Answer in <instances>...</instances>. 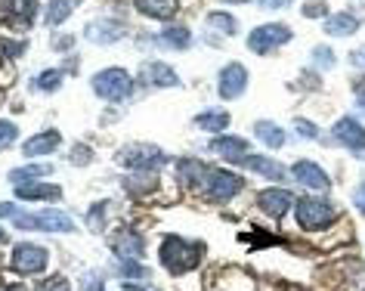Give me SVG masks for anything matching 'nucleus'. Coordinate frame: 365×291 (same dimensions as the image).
<instances>
[{
	"instance_id": "f257e3e1",
	"label": "nucleus",
	"mask_w": 365,
	"mask_h": 291,
	"mask_svg": "<svg viewBox=\"0 0 365 291\" xmlns=\"http://www.w3.org/2000/svg\"><path fill=\"white\" fill-rule=\"evenodd\" d=\"M161 263L168 267L173 276L177 272H186V270H195L198 267V260H202V254H205V245H198V242H186V239H180V235H168V239L161 242Z\"/></svg>"
},
{
	"instance_id": "f03ea898",
	"label": "nucleus",
	"mask_w": 365,
	"mask_h": 291,
	"mask_svg": "<svg viewBox=\"0 0 365 291\" xmlns=\"http://www.w3.org/2000/svg\"><path fill=\"white\" fill-rule=\"evenodd\" d=\"M133 81L124 68H103L93 75V93L99 99H108V103H121V99L130 96Z\"/></svg>"
},
{
	"instance_id": "7ed1b4c3",
	"label": "nucleus",
	"mask_w": 365,
	"mask_h": 291,
	"mask_svg": "<svg viewBox=\"0 0 365 291\" xmlns=\"http://www.w3.org/2000/svg\"><path fill=\"white\" fill-rule=\"evenodd\" d=\"M19 230H41V233H75V220L62 211H19L13 217Z\"/></svg>"
},
{
	"instance_id": "20e7f679",
	"label": "nucleus",
	"mask_w": 365,
	"mask_h": 291,
	"mask_svg": "<svg viewBox=\"0 0 365 291\" xmlns=\"http://www.w3.org/2000/svg\"><path fill=\"white\" fill-rule=\"evenodd\" d=\"M294 217L300 223V230H325V226L334 223L337 211L328 202H319V198H300L297 208H294Z\"/></svg>"
},
{
	"instance_id": "39448f33",
	"label": "nucleus",
	"mask_w": 365,
	"mask_h": 291,
	"mask_svg": "<svg viewBox=\"0 0 365 291\" xmlns=\"http://www.w3.org/2000/svg\"><path fill=\"white\" fill-rule=\"evenodd\" d=\"M47 263H50V251L43 248V245H34V242L16 245V251H13V270L19 272V276H38V272L47 270Z\"/></svg>"
},
{
	"instance_id": "423d86ee",
	"label": "nucleus",
	"mask_w": 365,
	"mask_h": 291,
	"mask_svg": "<svg viewBox=\"0 0 365 291\" xmlns=\"http://www.w3.org/2000/svg\"><path fill=\"white\" fill-rule=\"evenodd\" d=\"M291 41V29L288 25H282V22H269V25H257L251 34H248V50L251 53H269V50H276L282 47V44H288Z\"/></svg>"
},
{
	"instance_id": "0eeeda50",
	"label": "nucleus",
	"mask_w": 365,
	"mask_h": 291,
	"mask_svg": "<svg viewBox=\"0 0 365 291\" xmlns=\"http://www.w3.org/2000/svg\"><path fill=\"white\" fill-rule=\"evenodd\" d=\"M118 161L130 170H155L164 165V152L158 146H127V149L118 152Z\"/></svg>"
},
{
	"instance_id": "6e6552de",
	"label": "nucleus",
	"mask_w": 365,
	"mask_h": 291,
	"mask_svg": "<svg viewBox=\"0 0 365 291\" xmlns=\"http://www.w3.org/2000/svg\"><path fill=\"white\" fill-rule=\"evenodd\" d=\"M242 177L239 174H230V170H211L205 180V193L207 198H214V202H230L242 193Z\"/></svg>"
},
{
	"instance_id": "1a4fd4ad",
	"label": "nucleus",
	"mask_w": 365,
	"mask_h": 291,
	"mask_svg": "<svg viewBox=\"0 0 365 291\" xmlns=\"http://www.w3.org/2000/svg\"><path fill=\"white\" fill-rule=\"evenodd\" d=\"M334 140L346 146L356 158L365 161V127L356 121V118H341V121L334 124Z\"/></svg>"
},
{
	"instance_id": "9d476101",
	"label": "nucleus",
	"mask_w": 365,
	"mask_h": 291,
	"mask_svg": "<svg viewBox=\"0 0 365 291\" xmlns=\"http://www.w3.org/2000/svg\"><path fill=\"white\" fill-rule=\"evenodd\" d=\"M245 87H248V68H245L242 62H230V66L220 71V84H217L220 96L223 99H239L245 93Z\"/></svg>"
},
{
	"instance_id": "9b49d317",
	"label": "nucleus",
	"mask_w": 365,
	"mask_h": 291,
	"mask_svg": "<svg viewBox=\"0 0 365 291\" xmlns=\"http://www.w3.org/2000/svg\"><path fill=\"white\" fill-rule=\"evenodd\" d=\"M291 174H294L297 183H300V186H307V189H319V193H322V189L331 186L328 174L316 165V161H297V165L291 168Z\"/></svg>"
},
{
	"instance_id": "f8f14e48",
	"label": "nucleus",
	"mask_w": 365,
	"mask_h": 291,
	"mask_svg": "<svg viewBox=\"0 0 365 291\" xmlns=\"http://www.w3.org/2000/svg\"><path fill=\"white\" fill-rule=\"evenodd\" d=\"M257 205H260L263 214H269V217H276V220H282L288 208L294 205V195H291L288 189H267V193H260Z\"/></svg>"
},
{
	"instance_id": "ddd939ff",
	"label": "nucleus",
	"mask_w": 365,
	"mask_h": 291,
	"mask_svg": "<svg viewBox=\"0 0 365 291\" xmlns=\"http://www.w3.org/2000/svg\"><path fill=\"white\" fill-rule=\"evenodd\" d=\"M59 143H62V136L59 131H43L38 136H29L22 146V155L25 158H41V155H53V152L59 149Z\"/></svg>"
},
{
	"instance_id": "4468645a",
	"label": "nucleus",
	"mask_w": 365,
	"mask_h": 291,
	"mask_svg": "<svg viewBox=\"0 0 365 291\" xmlns=\"http://www.w3.org/2000/svg\"><path fill=\"white\" fill-rule=\"evenodd\" d=\"M112 248H115V254H118L121 260H140L143 254H145V242H143V235H140V233L121 230V233L115 235Z\"/></svg>"
},
{
	"instance_id": "2eb2a0df",
	"label": "nucleus",
	"mask_w": 365,
	"mask_h": 291,
	"mask_svg": "<svg viewBox=\"0 0 365 291\" xmlns=\"http://www.w3.org/2000/svg\"><path fill=\"white\" fill-rule=\"evenodd\" d=\"M84 34H87V41H93V44H115V41H121L124 34H127V25L115 22V19H106V22H90Z\"/></svg>"
},
{
	"instance_id": "dca6fc26",
	"label": "nucleus",
	"mask_w": 365,
	"mask_h": 291,
	"mask_svg": "<svg viewBox=\"0 0 365 291\" xmlns=\"http://www.w3.org/2000/svg\"><path fill=\"white\" fill-rule=\"evenodd\" d=\"M16 198H22V202H59L62 198V189L59 186H50V183H22L16 186Z\"/></svg>"
},
{
	"instance_id": "f3484780",
	"label": "nucleus",
	"mask_w": 365,
	"mask_h": 291,
	"mask_svg": "<svg viewBox=\"0 0 365 291\" xmlns=\"http://www.w3.org/2000/svg\"><path fill=\"white\" fill-rule=\"evenodd\" d=\"M211 152L223 155L226 161H245L248 158V143H245L242 136H217L211 143Z\"/></svg>"
},
{
	"instance_id": "a211bd4d",
	"label": "nucleus",
	"mask_w": 365,
	"mask_h": 291,
	"mask_svg": "<svg viewBox=\"0 0 365 291\" xmlns=\"http://www.w3.org/2000/svg\"><path fill=\"white\" fill-rule=\"evenodd\" d=\"M245 168L251 170V174H260V177H267V180H282L285 177V168L279 165L276 158H263V155H248L242 161Z\"/></svg>"
},
{
	"instance_id": "6ab92c4d",
	"label": "nucleus",
	"mask_w": 365,
	"mask_h": 291,
	"mask_svg": "<svg viewBox=\"0 0 365 291\" xmlns=\"http://www.w3.org/2000/svg\"><path fill=\"white\" fill-rule=\"evenodd\" d=\"M207 174H211V168L202 165V161H195V158H182V161H177V177L182 180V183H189V186L205 183Z\"/></svg>"
},
{
	"instance_id": "aec40b11",
	"label": "nucleus",
	"mask_w": 365,
	"mask_h": 291,
	"mask_svg": "<svg viewBox=\"0 0 365 291\" xmlns=\"http://www.w3.org/2000/svg\"><path fill=\"white\" fill-rule=\"evenodd\" d=\"M145 81L155 87H177L180 84L177 71L170 66H164V62H149V66H145Z\"/></svg>"
},
{
	"instance_id": "412c9836",
	"label": "nucleus",
	"mask_w": 365,
	"mask_h": 291,
	"mask_svg": "<svg viewBox=\"0 0 365 291\" xmlns=\"http://www.w3.org/2000/svg\"><path fill=\"white\" fill-rule=\"evenodd\" d=\"M322 29L328 34H334V38H346V34H353L356 29H359V19H356L353 13H337V16H328Z\"/></svg>"
},
{
	"instance_id": "4be33fe9",
	"label": "nucleus",
	"mask_w": 365,
	"mask_h": 291,
	"mask_svg": "<svg viewBox=\"0 0 365 291\" xmlns=\"http://www.w3.org/2000/svg\"><path fill=\"white\" fill-rule=\"evenodd\" d=\"M133 4L143 16H152V19H170L177 10V0H133Z\"/></svg>"
},
{
	"instance_id": "5701e85b",
	"label": "nucleus",
	"mask_w": 365,
	"mask_h": 291,
	"mask_svg": "<svg viewBox=\"0 0 365 291\" xmlns=\"http://www.w3.org/2000/svg\"><path fill=\"white\" fill-rule=\"evenodd\" d=\"M195 127H202L207 133H220L230 127V112H223V108H211V112H202L195 118Z\"/></svg>"
},
{
	"instance_id": "b1692460",
	"label": "nucleus",
	"mask_w": 365,
	"mask_h": 291,
	"mask_svg": "<svg viewBox=\"0 0 365 291\" xmlns=\"http://www.w3.org/2000/svg\"><path fill=\"white\" fill-rule=\"evenodd\" d=\"M47 174H53V168H50V165H29V168H16V170H10V183H13V186L34 183V180H41V177H47Z\"/></svg>"
},
{
	"instance_id": "393cba45",
	"label": "nucleus",
	"mask_w": 365,
	"mask_h": 291,
	"mask_svg": "<svg viewBox=\"0 0 365 291\" xmlns=\"http://www.w3.org/2000/svg\"><path fill=\"white\" fill-rule=\"evenodd\" d=\"M254 133H257V140H263L269 149H282V146H285V131L269 121H257L254 124Z\"/></svg>"
},
{
	"instance_id": "a878e982",
	"label": "nucleus",
	"mask_w": 365,
	"mask_h": 291,
	"mask_svg": "<svg viewBox=\"0 0 365 291\" xmlns=\"http://www.w3.org/2000/svg\"><path fill=\"white\" fill-rule=\"evenodd\" d=\"M161 41L168 44V47H173V50H186L189 44H192V34H189L186 25H170V29H164Z\"/></svg>"
},
{
	"instance_id": "bb28decb",
	"label": "nucleus",
	"mask_w": 365,
	"mask_h": 291,
	"mask_svg": "<svg viewBox=\"0 0 365 291\" xmlns=\"http://www.w3.org/2000/svg\"><path fill=\"white\" fill-rule=\"evenodd\" d=\"M78 6V0H53L50 4V10H47V25H53V29H56V25H62L71 16V10H75Z\"/></svg>"
},
{
	"instance_id": "cd10ccee",
	"label": "nucleus",
	"mask_w": 365,
	"mask_h": 291,
	"mask_svg": "<svg viewBox=\"0 0 365 291\" xmlns=\"http://www.w3.org/2000/svg\"><path fill=\"white\" fill-rule=\"evenodd\" d=\"M207 25L217 29V31H223V34H235V31H239V25H235V19L230 13H211V16H207Z\"/></svg>"
},
{
	"instance_id": "c85d7f7f",
	"label": "nucleus",
	"mask_w": 365,
	"mask_h": 291,
	"mask_svg": "<svg viewBox=\"0 0 365 291\" xmlns=\"http://www.w3.org/2000/svg\"><path fill=\"white\" fill-rule=\"evenodd\" d=\"M118 276H121V279H149V270H145V267H140V263H136V260H121V263H118Z\"/></svg>"
},
{
	"instance_id": "c756f323",
	"label": "nucleus",
	"mask_w": 365,
	"mask_h": 291,
	"mask_svg": "<svg viewBox=\"0 0 365 291\" xmlns=\"http://www.w3.org/2000/svg\"><path fill=\"white\" fill-rule=\"evenodd\" d=\"M59 84H62V71H56V68L43 71V75L38 78V87L43 90V93H53V90H59Z\"/></svg>"
},
{
	"instance_id": "7c9ffc66",
	"label": "nucleus",
	"mask_w": 365,
	"mask_h": 291,
	"mask_svg": "<svg viewBox=\"0 0 365 291\" xmlns=\"http://www.w3.org/2000/svg\"><path fill=\"white\" fill-rule=\"evenodd\" d=\"M19 6H22V0H0V22H13L19 19Z\"/></svg>"
},
{
	"instance_id": "2f4dec72",
	"label": "nucleus",
	"mask_w": 365,
	"mask_h": 291,
	"mask_svg": "<svg viewBox=\"0 0 365 291\" xmlns=\"http://www.w3.org/2000/svg\"><path fill=\"white\" fill-rule=\"evenodd\" d=\"M34 291H71V285H68L66 276H50V279L38 282V288Z\"/></svg>"
},
{
	"instance_id": "473e14b6",
	"label": "nucleus",
	"mask_w": 365,
	"mask_h": 291,
	"mask_svg": "<svg viewBox=\"0 0 365 291\" xmlns=\"http://www.w3.org/2000/svg\"><path fill=\"white\" fill-rule=\"evenodd\" d=\"M81 291H106L103 272H84V279H81Z\"/></svg>"
},
{
	"instance_id": "72a5a7b5",
	"label": "nucleus",
	"mask_w": 365,
	"mask_h": 291,
	"mask_svg": "<svg viewBox=\"0 0 365 291\" xmlns=\"http://www.w3.org/2000/svg\"><path fill=\"white\" fill-rule=\"evenodd\" d=\"M16 136H19V131H16L13 121H0V149H6V146L16 143Z\"/></svg>"
},
{
	"instance_id": "f704fd0d",
	"label": "nucleus",
	"mask_w": 365,
	"mask_h": 291,
	"mask_svg": "<svg viewBox=\"0 0 365 291\" xmlns=\"http://www.w3.org/2000/svg\"><path fill=\"white\" fill-rule=\"evenodd\" d=\"M313 59H316L319 68H331V66H334V53L328 50V47H316V50H313Z\"/></svg>"
},
{
	"instance_id": "c9c22d12",
	"label": "nucleus",
	"mask_w": 365,
	"mask_h": 291,
	"mask_svg": "<svg viewBox=\"0 0 365 291\" xmlns=\"http://www.w3.org/2000/svg\"><path fill=\"white\" fill-rule=\"evenodd\" d=\"M90 161H93V152L87 149V146H75V152H71V165H90Z\"/></svg>"
},
{
	"instance_id": "e433bc0d",
	"label": "nucleus",
	"mask_w": 365,
	"mask_h": 291,
	"mask_svg": "<svg viewBox=\"0 0 365 291\" xmlns=\"http://www.w3.org/2000/svg\"><path fill=\"white\" fill-rule=\"evenodd\" d=\"M90 230H103V220H106V205H96L93 211H90Z\"/></svg>"
},
{
	"instance_id": "4c0bfd02",
	"label": "nucleus",
	"mask_w": 365,
	"mask_h": 291,
	"mask_svg": "<svg viewBox=\"0 0 365 291\" xmlns=\"http://www.w3.org/2000/svg\"><path fill=\"white\" fill-rule=\"evenodd\" d=\"M294 131H297V136H304V140H316V136H319V131L309 121H297Z\"/></svg>"
},
{
	"instance_id": "58836bf2",
	"label": "nucleus",
	"mask_w": 365,
	"mask_h": 291,
	"mask_svg": "<svg viewBox=\"0 0 365 291\" xmlns=\"http://www.w3.org/2000/svg\"><path fill=\"white\" fill-rule=\"evenodd\" d=\"M325 0H313V4H307L304 6V16H309V19H313V16H325Z\"/></svg>"
},
{
	"instance_id": "ea45409f",
	"label": "nucleus",
	"mask_w": 365,
	"mask_h": 291,
	"mask_svg": "<svg viewBox=\"0 0 365 291\" xmlns=\"http://www.w3.org/2000/svg\"><path fill=\"white\" fill-rule=\"evenodd\" d=\"M350 66L359 68V71H365V47H359L356 53H350Z\"/></svg>"
},
{
	"instance_id": "a19ab883",
	"label": "nucleus",
	"mask_w": 365,
	"mask_h": 291,
	"mask_svg": "<svg viewBox=\"0 0 365 291\" xmlns=\"http://www.w3.org/2000/svg\"><path fill=\"white\" fill-rule=\"evenodd\" d=\"M4 50H6V53H10V56H22L25 44H19V41H4Z\"/></svg>"
},
{
	"instance_id": "79ce46f5",
	"label": "nucleus",
	"mask_w": 365,
	"mask_h": 291,
	"mask_svg": "<svg viewBox=\"0 0 365 291\" xmlns=\"http://www.w3.org/2000/svg\"><path fill=\"white\" fill-rule=\"evenodd\" d=\"M353 205H356V208H359V211L365 214V183H362V186L353 193Z\"/></svg>"
},
{
	"instance_id": "37998d69",
	"label": "nucleus",
	"mask_w": 365,
	"mask_h": 291,
	"mask_svg": "<svg viewBox=\"0 0 365 291\" xmlns=\"http://www.w3.org/2000/svg\"><path fill=\"white\" fill-rule=\"evenodd\" d=\"M16 214H19V208H16V205H10V202H0V217H16Z\"/></svg>"
},
{
	"instance_id": "c03bdc74",
	"label": "nucleus",
	"mask_w": 365,
	"mask_h": 291,
	"mask_svg": "<svg viewBox=\"0 0 365 291\" xmlns=\"http://www.w3.org/2000/svg\"><path fill=\"white\" fill-rule=\"evenodd\" d=\"M291 0H260V6H267V10H276V6H288Z\"/></svg>"
},
{
	"instance_id": "a18cd8bd",
	"label": "nucleus",
	"mask_w": 365,
	"mask_h": 291,
	"mask_svg": "<svg viewBox=\"0 0 365 291\" xmlns=\"http://www.w3.org/2000/svg\"><path fill=\"white\" fill-rule=\"evenodd\" d=\"M356 106H359V112H365V90L359 93V99H356Z\"/></svg>"
},
{
	"instance_id": "49530a36",
	"label": "nucleus",
	"mask_w": 365,
	"mask_h": 291,
	"mask_svg": "<svg viewBox=\"0 0 365 291\" xmlns=\"http://www.w3.org/2000/svg\"><path fill=\"white\" fill-rule=\"evenodd\" d=\"M124 291H145V288H140V285H133L130 282V285H124Z\"/></svg>"
},
{
	"instance_id": "de8ad7c7",
	"label": "nucleus",
	"mask_w": 365,
	"mask_h": 291,
	"mask_svg": "<svg viewBox=\"0 0 365 291\" xmlns=\"http://www.w3.org/2000/svg\"><path fill=\"white\" fill-rule=\"evenodd\" d=\"M6 242V230H0V245H4Z\"/></svg>"
},
{
	"instance_id": "09e8293b",
	"label": "nucleus",
	"mask_w": 365,
	"mask_h": 291,
	"mask_svg": "<svg viewBox=\"0 0 365 291\" xmlns=\"http://www.w3.org/2000/svg\"><path fill=\"white\" fill-rule=\"evenodd\" d=\"M4 291H22V288H16V285H10V288H4Z\"/></svg>"
},
{
	"instance_id": "8fccbe9b",
	"label": "nucleus",
	"mask_w": 365,
	"mask_h": 291,
	"mask_svg": "<svg viewBox=\"0 0 365 291\" xmlns=\"http://www.w3.org/2000/svg\"><path fill=\"white\" fill-rule=\"evenodd\" d=\"M0 66H4V53H0Z\"/></svg>"
}]
</instances>
